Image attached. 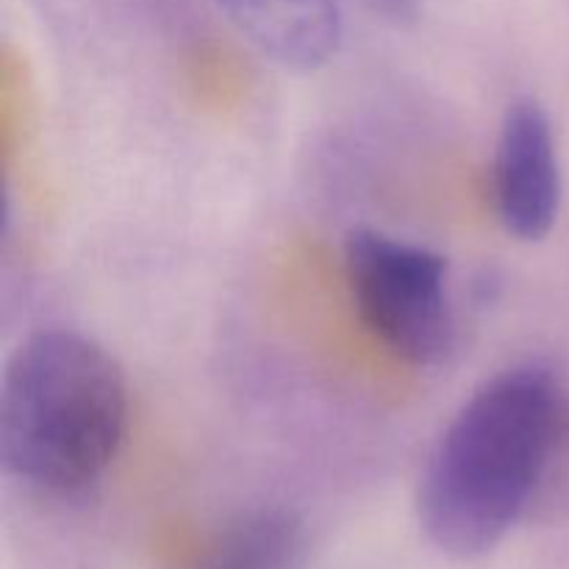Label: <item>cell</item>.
Masks as SVG:
<instances>
[{
	"mask_svg": "<svg viewBox=\"0 0 569 569\" xmlns=\"http://www.w3.org/2000/svg\"><path fill=\"white\" fill-rule=\"evenodd\" d=\"M569 511V389L520 365L483 381L433 445L417 487V522L445 556L492 553L520 522Z\"/></svg>",
	"mask_w": 569,
	"mask_h": 569,
	"instance_id": "6da1fadb",
	"label": "cell"
},
{
	"mask_svg": "<svg viewBox=\"0 0 569 569\" xmlns=\"http://www.w3.org/2000/svg\"><path fill=\"white\" fill-rule=\"evenodd\" d=\"M126 428V372L103 345L70 328L17 345L0 389L6 476L56 498L81 495L117 459Z\"/></svg>",
	"mask_w": 569,
	"mask_h": 569,
	"instance_id": "7a4b0ae2",
	"label": "cell"
},
{
	"mask_svg": "<svg viewBox=\"0 0 569 569\" xmlns=\"http://www.w3.org/2000/svg\"><path fill=\"white\" fill-rule=\"evenodd\" d=\"M345 281L361 326L395 359L417 370L448 365L459 348V320L442 253L359 226L345 237Z\"/></svg>",
	"mask_w": 569,
	"mask_h": 569,
	"instance_id": "3957f363",
	"label": "cell"
},
{
	"mask_svg": "<svg viewBox=\"0 0 569 569\" xmlns=\"http://www.w3.org/2000/svg\"><path fill=\"white\" fill-rule=\"evenodd\" d=\"M492 209L503 231L520 242H542L559 220V144L548 109L537 98H517L500 122Z\"/></svg>",
	"mask_w": 569,
	"mask_h": 569,
	"instance_id": "277c9868",
	"label": "cell"
},
{
	"mask_svg": "<svg viewBox=\"0 0 569 569\" xmlns=\"http://www.w3.org/2000/svg\"><path fill=\"white\" fill-rule=\"evenodd\" d=\"M231 26L278 67L317 72L342 48L337 0H217Z\"/></svg>",
	"mask_w": 569,
	"mask_h": 569,
	"instance_id": "5b68a950",
	"label": "cell"
},
{
	"mask_svg": "<svg viewBox=\"0 0 569 569\" xmlns=\"http://www.w3.org/2000/svg\"><path fill=\"white\" fill-rule=\"evenodd\" d=\"M303 548V520L283 506H261L211 533L187 569H295Z\"/></svg>",
	"mask_w": 569,
	"mask_h": 569,
	"instance_id": "8992f818",
	"label": "cell"
},
{
	"mask_svg": "<svg viewBox=\"0 0 569 569\" xmlns=\"http://www.w3.org/2000/svg\"><path fill=\"white\" fill-rule=\"evenodd\" d=\"M361 6L392 26H411L420 11V0H361Z\"/></svg>",
	"mask_w": 569,
	"mask_h": 569,
	"instance_id": "52a82bcc",
	"label": "cell"
}]
</instances>
